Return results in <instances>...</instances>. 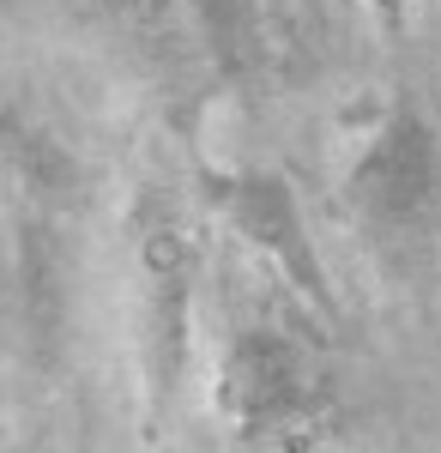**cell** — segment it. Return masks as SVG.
Listing matches in <instances>:
<instances>
[{"label": "cell", "mask_w": 441, "mask_h": 453, "mask_svg": "<svg viewBox=\"0 0 441 453\" xmlns=\"http://www.w3.org/2000/svg\"><path fill=\"white\" fill-rule=\"evenodd\" d=\"M344 211L387 266L429 254L441 224V151L417 109H393L369 134L344 175Z\"/></svg>", "instance_id": "cell-1"}, {"label": "cell", "mask_w": 441, "mask_h": 453, "mask_svg": "<svg viewBox=\"0 0 441 453\" xmlns=\"http://www.w3.org/2000/svg\"><path fill=\"white\" fill-rule=\"evenodd\" d=\"M308 375L303 350L290 345L278 326H248L224 357V399L236 405L248 429H284L308 418Z\"/></svg>", "instance_id": "cell-2"}, {"label": "cell", "mask_w": 441, "mask_h": 453, "mask_svg": "<svg viewBox=\"0 0 441 453\" xmlns=\"http://www.w3.org/2000/svg\"><path fill=\"white\" fill-rule=\"evenodd\" d=\"M230 218H236V230L248 242L272 254L297 290H308L314 303H327V273H321V260H314V248L303 242V218H297V200H290V188L278 181V175H248L230 188Z\"/></svg>", "instance_id": "cell-3"}, {"label": "cell", "mask_w": 441, "mask_h": 453, "mask_svg": "<svg viewBox=\"0 0 441 453\" xmlns=\"http://www.w3.org/2000/svg\"><path fill=\"white\" fill-rule=\"evenodd\" d=\"M194 19H200V36L212 49L218 67H242L248 55V25H254V0H188Z\"/></svg>", "instance_id": "cell-4"}]
</instances>
